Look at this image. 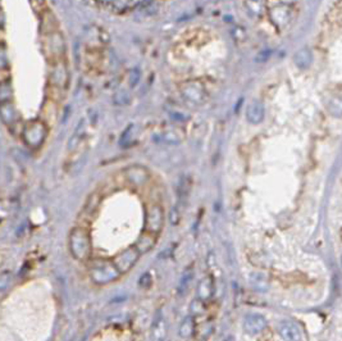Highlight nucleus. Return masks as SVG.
I'll use <instances>...</instances> for the list:
<instances>
[{
	"mask_svg": "<svg viewBox=\"0 0 342 341\" xmlns=\"http://www.w3.org/2000/svg\"><path fill=\"white\" fill-rule=\"evenodd\" d=\"M282 3H285V4H294L296 0H281Z\"/></svg>",
	"mask_w": 342,
	"mask_h": 341,
	"instance_id": "obj_32",
	"label": "nucleus"
},
{
	"mask_svg": "<svg viewBox=\"0 0 342 341\" xmlns=\"http://www.w3.org/2000/svg\"><path fill=\"white\" fill-rule=\"evenodd\" d=\"M196 332V322L192 316L185 318V321L181 323L178 329V335L182 339H191Z\"/></svg>",
	"mask_w": 342,
	"mask_h": 341,
	"instance_id": "obj_16",
	"label": "nucleus"
},
{
	"mask_svg": "<svg viewBox=\"0 0 342 341\" xmlns=\"http://www.w3.org/2000/svg\"><path fill=\"white\" fill-rule=\"evenodd\" d=\"M266 326H268V321L266 317L257 314V313H250L244 319V331L247 335H259L266 329Z\"/></svg>",
	"mask_w": 342,
	"mask_h": 341,
	"instance_id": "obj_7",
	"label": "nucleus"
},
{
	"mask_svg": "<svg viewBox=\"0 0 342 341\" xmlns=\"http://www.w3.org/2000/svg\"><path fill=\"white\" fill-rule=\"evenodd\" d=\"M246 8L251 14L259 16L264 9V3L262 0H246Z\"/></svg>",
	"mask_w": 342,
	"mask_h": 341,
	"instance_id": "obj_21",
	"label": "nucleus"
},
{
	"mask_svg": "<svg viewBox=\"0 0 342 341\" xmlns=\"http://www.w3.org/2000/svg\"><path fill=\"white\" fill-rule=\"evenodd\" d=\"M46 126L41 121H32L26 125L23 128V140L31 148H38L46 137Z\"/></svg>",
	"mask_w": 342,
	"mask_h": 341,
	"instance_id": "obj_3",
	"label": "nucleus"
},
{
	"mask_svg": "<svg viewBox=\"0 0 342 341\" xmlns=\"http://www.w3.org/2000/svg\"><path fill=\"white\" fill-rule=\"evenodd\" d=\"M181 94L185 100L193 105L201 104L205 99V90L199 81H190L185 84L181 88Z\"/></svg>",
	"mask_w": 342,
	"mask_h": 341,
	"instance_id": "obj_6",
	"label": "nucleus"
},
{
	"mask_svg": "<svg viewBox=\"0 0 342 341\" xmlns=\"http://www.w3.org/2000/svg\"><path fill=\"white\" fill-rule=\"evenodd\" d=\"M36 1H38V4H42V3H44V0H36Z\"/></svg>",
	"mask_w": 342,
	"mask_h": 341,
	"instance_id": "obj_34",
	"label": "nucleus"
},
{
	"mask_svg": "<svg viewBox=\"0 0 342 341\" xmlns=\"http://www.w3.org/2000/svg\"><path fill=\"white\" fill-rule=\"evenodd\" d=\"M155 139H158V141L164 142V144H169V145H177L182 141V135L178 131L169 129V131H164L160 135L155 136Z\"/></svg>",
	"mask_w": 342,
	"mask_h": 341,
	"instance_id": "obj_18",
	"label": "nucleus"
},
{
	"mask_svg": "<svg viewBox=\"0 0 342 341\" xmlns=\"http://www.w3.org/2000/svg\"><path fill=\"white\" fill-rule=\"evenodd\" d=\"M9 282V276L8 275H0V290L6 288V285Z\"/></svg>",
	"mask_w": 342,
	"mask_h": 341,
	"instance_id": "obj_30",
	"label": "nucleus"
},
{
	"mask_svg": "<svg viewBox=\"0 0 342 341\" xmlns=\"http://www.w3.org/2000/svg\"><path fill=\"white\" fill-rule=\"evenodd\" d=\"M83 132H85V121H79V124L77 125V127L75 128V132L71 136L70 141H68V149L70 150H75V149L78 146V144L81 142L83 137Z\"/></svg>",
	"mask_w": 342,
	"mask_h": 341,
	"instance_id": "obj_20",
	"label": "nucleus"
},
{
	"mask_svg": "<svg viewBox=\"0 0 342 341\" xmlns=\"http://www.w3.org/2000/svg\"><path fill=\"white\" fill-rule=\"evenodd\" d=\"M128 100H130V96H128V94L124 90H119L115 94V96H114V103L118 105L126 104V103H128Z\"/></svg>",
	"mask_w": 342,
	"mask_h": 341,
	"instance_id": "obj_27",
	"label": "nucleus"
},
{
	"mask_svg": "<svg viewBox=\"0 0 342 341\" xmlns=\"http://www.w3.org/2000/svg\"><path fill=\"white\" fill-rule=\"evenodd\" d=\"M16 107L10 100L0 101V118L5 125H13L17 121Z\"/></svg>",
	"mask_w": 342,
	"mask_h": 341,
	"instance_id": "obj_14",
	"label": "nucleus"
},
{
	"mask_svg": "<svg viewBox=\"0 0 342 341\" xmlns=\"http://www.w3.org/2000/svg\"><path fill=\"white\" fill-rule=\"evenodd\" d=\"M311 53L307 49H300V50L296 51V54L294 55V62L295 64L301 68V70H305L307 67L310 66L311 63Z\"/></svg>",
	"mask_w": 342,
	"mask_h": 341,
	"instance_id": "obj_17",
	"label": "nucleus"
},
{
	"mask_svg": "<svg viewBox=\"0 0 342 341\" xmlns=\"http://www.w3.org/2000/svg\"><path fill=\"white\" fill-rule=\"evenodd\" d=\"M9 66V60H8V53H6L5 45L0 43V71L6 70Z\"/></svg>",
	"mask_w": 342,
	"mask_h": 341,
	"instance_id": "obj_26",
	"label": "nucleus"
},
{
	"mask_svg": "<svg viewBox=\"0 0 342 341\" xmlns=\"http://www.w3.org/2000/svg\"><path fill=\"white\" fill-rule=\"evenodd\" d=\"M214 289L216 288H214V281H213V278L210 277V276L204 277L203 280L199 282V285H197V291H196L197 299L204 301V303L209 301V300L213 298V295H214Z\"/></svg>",
	"mask_w": 342,
	"mask_h": 341,
	"instance_id": "obj_11",
	"label": "nucleus"
},
{
	"mask_svg": "<svg viewBox=\"0 0 342 341\" xmlns=\"http://www.w3.org/2000/svg\"><path fill=\"white\" fill-rule=\"evenodd\" d=\"M269 16L272 22L277 26V27H283L290 21V10L287 6L278 5L274 6L269 10Z\"/></svg>",
	"mask_w": 342,
	"mask_h": 341,
	"instance_id": "obj_13",
	"label": "nucleus"
},
{
	"mask_svg": "<svg viewBox=\"0 0 342 341\" xmlns=\"http://www.w3.org/2000/svg\"><path fill=\"white\" fill-rule=\"evenodd\" d=\"M140 71L139 70H132L131 71V73H130V85L132 86H136L137 85V83H139V80H140Z\"/></svg>",
	"mask_w": 342,
	"mask_h": 341,
	"instance_id": "obj_29",
	"label": "nucleus"
},
{
	"mask_svg": "<svg viewBox=\"0 0 342 341\" xmlns=\"http://www.w3.org/2000/svg\"><path fill=\"white\" fill-rule=\"evenodd\" d=\"M156 240H158V235L152 234L149 231L144 230L143 232L140 234L139 239L136 240L133 248H135V249L139 252L140 256H141V254H145L148 253V252H150L156 244Z\"/></svg>",
	"mask_w": 342,
	"mask_h": 341,
	"instance_id": "obj_10",
	"label": "nucleus"
},
{
	"mask_svg": "<svg viewBox=\"0 0 342 341\" xmlns=\"http://www.w3.org/2000/svg\"><path fill=\"white\" fill-rule=\"evenodd\" d=\"M152 335L154 341L165 340V336H167V325H165V321L164 318H163L162 313H159V317L154 321V323H152Z\"/></svg>",
	"mask_w": 342,
	"mask_h": 341,
	"instance_id": "obj_15",
	"label": "nucleus"
},
{
	"mask_svg": "<svg viewBox=\"0 0 342 341\" xmlns=\"http://www.w3.org/2000/svg\"><path fill=\"white\" fill-rule=\"evenodd\" d=\"M3 25H4V13L3 10L0 9V29L3 27Z\"/></svg>",
	"mask_w": 342,
	"mask_h": 341,
	"instance_id": "obj_31",
	"label": "nucleus"
},
{
	"mask_svg": "<svg viewBox=\"0 0 342 341\" xmlns=\"http://www.w3.org/2000/svg\"><path fill=\"white\" fill-rule=\"evenodd\" d=\"M133 129H135V126H133V125H130V126L124 129L123 133H122V136H120V139H119L120 146H127V145H130L131 142H132L133 133H135L133 132Z\"/></svg>",
	"mask_w": 342,
	"mask_h": 341,
	"instance_id": "obj_22",
	"label": "nucleus"
},
{
	"mask_svg": "<svg viewBox=\"0 0 342 341\" xmlns=\"http://www.w3.org/2000/svg\"><path fill=\"white\" fill-rule=\"evenodd\" d=\"M192 269H187V271L185 272V275L182 276V280H181L180 282V286H178V293H180V294H182V293L189 288V284H190L191 278H192Z\"/></svg>",
	"mask_w": 342,
	"mask_h": 341,
	"instance_id": "obj_24",
	"label": "nucleus"
},
{
	"mask_svg": "<svg viewBox=\"0 0 342 341\" xmlns=\"http://www.w3.org/2000/svg\"><path fill=\"white\" fill-rule=\"evenodd\" d=\"M12 98V85L8 81L0 84V101L10 100Z\"/></svg>",
	"mask_w": 342,
	"mask_h": 341,
	"instance_id": "obj_23",
	"label": "nucleus"
},
{
	"mask_svg": "<svg viewBox=\"0 0 342 341\" xmlns=\"http://www.w3.org/2000/svg\"><path fill=\"white\" fill-rule=\"evenodd\" d=\"M70 250L73 258L77 260H87L92 253L89 232L83 228H73L70 235Z\"/></svg>",
	"mask_w": 342,
	"mask_h": 341,
	"instance_id": "obj_1",
	"label": "nucleus"
},
{
	"mask_svg": "<svg viewBox=\"0 0 342 341\" xmlns=\"http://www.w3.org/2000/svg\"><path fill=\"white\" fill-rule=\"evenodd\" d=\"M51 83L57 86H64L67 83V71L63 64H57L51 72Z\"/></svg>",
	"mask_w": 342,
	"mask_h": 341,
	"instance_id": "obj_19",
	"label": "nucleus"
},
{
	"mask_svg": "<svg viewBox=\"0 0 342 341\" xmlns=\"http://www.w3.org/2000/svg\"><path fill=\"white\" fill-rule=\"evenodd\" d=\"M139 285L141 286L143 289H148L152 285V276H150V273H144L141 277H140L139 280Z\"/></svg>",
	"mask_w": 342,
	"mask_h": 341,
	"instance_id": "obj_28",
	"label": "nucleus"
},
{
	"mask_svg": "<svg viewBox=\"0 0 342 341\" xmlns=\"http://www.w3.org/2000/svg\"><path fill=\"white\" fill-rule=\"evenodd\" d=\"M139 258V252L133 247H131L124 249L123 252H120L119 254H117V256H114L112 262L117 267L120 275H123V273H127L130 269H132V267L136 264Z\"/></svg>",
	"mask_w": 342,
	"mask_h": 341,
	"instance_id": "obj_4",
	"label": "nucleus"
},
{
	"mask_svg": "<svg viewBox=\"0 0 342 341\" xmlns=\"http://www.w3.org/2000/svg\"><path fill=\"white\" fill-rule=\"evenodd\" d=\"M205 310H206L205 303L201 301V300L195 299L192 303H191V314H192V316H197V314L200 316V314H203Z\"/></svg>",
	"mask_w": 342,
	"mask_h": 341,
	"instance_id": "obj_25",
	"label": "nucleus"
},
{
	"mask_svg": "<svg viewBox=\"0 0 342 341\" xmlns=\"http://www.w3.org/2000/svg\"><path fill=\"white\" fill-rule=\"evenodd\" d=\"M192 341H201V340H192Z\"/></svg>",
	"mask_w": 342,
	"mask_h": 341,
	"instance_id": "obj_35",
	"label": "nucleus"
},
{
	"mask_svg": "<svg viewBox=\"0 0 342 341\" xmlns=\"http://www.w3.org/2000/svg\"><path fill=\"white\" fill-rule=\"evenodd\" d=\"M225 341H233V339H232V338H227Z\"/></svg>",
	"mask_w": 342,
	"mask_h": 341,
	"instance_id": "obj_33",
	"label": "nucleus"
},
{
	"mask_svg": "<svg viewBox=\"0 0 342 341\" xmlns=\"http://www.w3.org/2000/svg\"><path fill=\"white\" fill-rule=\"evenodd\" d=\"M126 180L135 187L144 186L149 181V172L143 166H131L124 170Z\"/></svg>",
	"mask_w": 342,
	"mask_h": 341,
	"instance_id": "obj_8",
	"label": "nucleus"
},
{
	"mask_svg": "<svg viewBox=\"0 0 342 341\" xmlns=\"http://www.w3.org/2000/svg\"><path fill=\"white\" fill-rule=\"evenodd\" d=\"M278 334L285 341H301L303 332L298 325L292 321H282L278 325Z\"/></svg>",
	"mask_w": 342,
	"mask_h": 341,
	"instance_id": "obj_9",
	"label": "nucleus"
},
{
	"mask_svg": "<svg viewBox=\"0 0 342 341\" xmlns=\"http://www.w3.org/2000/svg\"><path fill=\"white\" fill-rule=\"evenodd\" d=\"M164 211L162 207L156 206V204L152 206L146 212L145 230L152 234L159 235L164 226Z\"/></svg>",
	"mask_w": 342,
	"mask_h": 341,
	"instance_id": "obj_5",
	"label": "nucleus"
},
{
	"mask_svg": "<svg viewBox=\"0 0 342 341\" xmlns=\"http://www.w3.org/2000/svg\"><path fill=\"white\" fill-rule=\"evenodd\" d=\"M266 111H264V105L260 101H253L247 105L246 108V120L251 125H258L264 120Z\"/></svg>",
	"mask_w": 342,
	"mask_h": 341,
	"instance_id": "obj_12",
	"label": "nucleus"
},
{
	"mask_svg": "<svg viewBox=\"0 0 342 341\" xmlns=\"http://www.w3.org/2000/svg\"><path fill=\"white\" fill-rule=\"evenodd\" d=\"M120 276L117 267L112 260H103L92 265L90 269V277L96 285H107L118 280Z\"/></svg>",
	"mask_w": 342,
	"mask_h": 341,
	"instance_id": "obj_2",
	"label": "nucleus"
}]
</instances>
